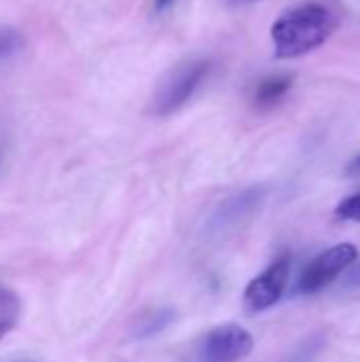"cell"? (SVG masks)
Segmentation results:
<instances>
[{
  "label": "cell",
  "mask_w": 360,
  "mask_h": 362,
  "mask_svg": "<svg viewBox=\"0 0 360 362\" xmlns=\"http://www.w3.org/2000/svg\"><path fill=\"white\" fill-rule=\"evenodd\" d=\"M337 15L327 4L301 2L286 8L272 23L274 55L278 59L303 57L323 47L337 30Z\"/></svg>",
  "instance_id": "1"
},
{
  "label": "cell",
  "mask_w": 360,
  "mask_h": 362,
  "mask_svg": "<svg viewBox=\"0 0 360 362\" xmlns=\"http://www.w3.org/2000/svg\"><path fill=\"white\" fill-rule=\"evenodd\" d=\"M208 72H210L208 59H191L170 70L155 91L153 112L157 117H170L178 112L195 95L199 85L206 81Z\"/></svg>",
  "instance_id": "2"
},
{
  "label": "cell",
  "mask_w": 360,
  "mask_h": 362,
  "mask_svg": "<svg viewBox=\"0 0 360 362\" xmlns=\"http://www.w3.org/2000/svg\"><path fill=\"white\" fill-rule=\"evenodd\" d=\"M356 259H359V250L350 242L337 244V246L320 252L301 272L299 282H297V291L303 293V295H314V293L327 288L346 269H350Z\"/></svg>",
  "instance_id": "3"
},
{
  "label": "cell",
  "mask_w": 360,
  "mask_h": 362,
  "mask_svg": "<svg viewBox=\"0 0 360 362\" xmlns=\"http://www.w3.org/2000/svg\"><path fill=\"white\" fill-rule=\"evenodd\" d=\"M255 350L252 335L240 325H221L208 331L197 350L193 362H240Z\"/></svg>",
  "instance_id": "4"
},
{
  "label": "cell",
  "mask_w": 360,
  "mask_h": 362,
  "mask_svg": "<svg viewBox=\"0 0 360 362\" xmlns=\"http://www.w3.org/2000/svg\"><path fill=\"white\" fill-rule=\"evenodd\" d=\"M263 199H265L263 187H252L231 195L210 214L206 223V233L210 238H225L236 233L238 229H242L252 221V216L261 210Z\"/></svg>",
  "instance_id": "5"
},
{
  "label": "cell",
  "mask_w": 360,
  "mask_h": 362,
  "mask_svg": "<svg viewBox=\"0 0 360 362\" xmlns=\"http://www.w3.org/2000/svg\"><path fill=\"white\" fill-rule=\"evenodd\" d=\"M289 274H291V257L280 255L263 274H259L255 280L248 282L244 291V310L248 314H259L274 308L289 284Z\"/></svg>",
  "instance_id": "6"
},
{
  "label": "cell",
  "mask_w": 360,
  "mask_h": 362,
  "mask_svg": "<svg viewBox=\"0 0 360 362\" xmlns=\"http://www.w3.org/2000/svg\"><path fill=\"white\" fill-rule=\"evenodd\" d=\"M293 87V76L291 74H272V76H265L261 78L257 85H255V91H252V102L257 108H272L276 104H280L286 93L291 91Z\"/></svg>",
  "instance_id": "7"
},
{
  "label": "cell",
  "mask_w": 360,
  "mask_h": 362,
  "mask_svg": "<svg viewBox=\"0 0 360 362\" xmlns=\"http://www.w3.org/2000/svg\"><path fill=\"white\" fill-rule=\"evenodd\" d=\"M174 320V310H155L149 312L146 316H142V320L136 327V337L138 339H146L153 335H159L163 329H168V325Z\"/></svg>",
  "instance_id": "8"
},
{
  "label": "cell",
  "mask_w": 360,
  "mask_h": 362,
  "mask_svg": "<svg viewBox=\"0 0 360 362\" xmlns=\"http://www.w3.org/2000/svg\"><path fill=\"white\" fill-rule=\"evenodd\" d=\"M23 47V36L15 28H0V64L17 55Z\"/></svg>",
  "instance_id": "9"
},
{
  "label": "cell",
  "mask_w": 360,
  "mask_h": 362,
  "mask_svg": "<svg viewBox=\"0 0 360 362\" xmlns=\"http://www.w3.org/2000/svg\"><path fill=\"white\" fill-rule=\"evenodd\" d=\"M335 218L337 221H352L360 223V191L348 195L335 206Z\"/></svg>",
  "instance_id": "10"
},
{
  "label": "cell",
  "mask_w": 360,
  "mask_h": 362,
  "mask_svg": "<svg viewBox=\"0 0 360 362\" xmlns=\"http://www.w3.org/2000/svg\"><path fill=\"white\" fill-rule=\"evenodd\" d=\"M15 320H17V316H4V314H0V341L13 331Z\"/></svg>",
  "instance_id": "11"
},
{
  "label": "cell",
  "mask_w": 360,
  "mask_h": 362,
  "mask_svg": "<svg viewBox=\"0 0 360 362\" xmlns=\"http://www.w3.org/2000/svg\"><path fill=\"white\" fill-rule=\"evenodd\" d=\"M344 284H346V288H360V263L348 274Z\"/></svg>",
  "instance_id": "12"
},
{
  "label": "cell",
  "mask_w": 360,
  "mask_h": 362,
  "mask_svg": "<svg viewBox=\"0 0 360 362\" xmlns=\"http://www.w3.org/2000/svg\"><path fill=\"white\" fill-rule=\"evenodd\" d=\"M348 174L350 176H359L360 174V157H356L350 165H348Z\"/></svg>",
  "instance_id": "13"
},
{
  "label": "cell",
  "mask_w": 360,
  "mask_h": 362,
  "mask_svg": "<svg viewBox=\"0 0 360 362\" xmlns=\"http://www.w3.org/2000/svg\"><path fill=\"white\" fill-rule=\"evenodd\" d=\"M174 2H176V0H155V8H157V11H166V8L172 6Z\"/></svg>",
  "instance_id": "14"
},
{
  "label": "cell",
  "mask_w": 360,
  "mask_h": 362,
  "mask_svg": "<svg viewBox=\"0 0 360 362\" xmlns=\"http://www.w3.org/2000/svg\"><path fill=\"white\" fill-rule=\"evenodd\" d=\"M238 2H257V0H238Z\"/></svg>",
  "instance_id": "15"
}]
</instances>
